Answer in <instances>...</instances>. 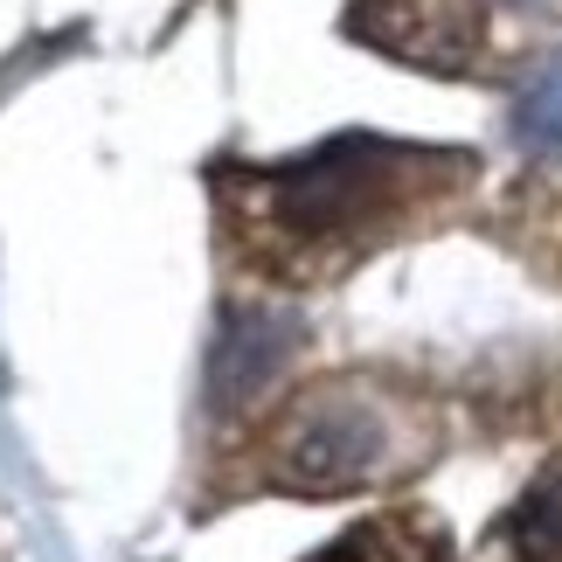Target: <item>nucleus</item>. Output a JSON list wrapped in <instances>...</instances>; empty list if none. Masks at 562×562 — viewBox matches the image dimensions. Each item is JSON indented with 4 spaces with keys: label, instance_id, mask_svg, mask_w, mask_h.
I'll use <instances>...</instances> for the list:
<instances>
[{
    "label": "nucleus",
    "instance_id": "2",
    "mask_svg": "<svg viewBox=\"0 0 562 562\" xmlns=\"http://www.w3.org/2000/svg\"><path fill=\"white\" fill-rule=\"evenodd\" d=\"M389 417L355 396V389H319V396L292 403L271 438V480L299 493H340L389 472Z\"/></svg>",
    "mask_w": 562,
    "mask_h": 562
},
{
    "label": "nucleus",
    "instance_id": "3",
    "mask_svg": "<svg viewBox=\"0 0 562 562\" xmlns=\"http://www.w3.org/2000/svg\"><path fill=\"white\" fill-rule=\"evenodd\" d=\"M355 35L424 70H465L480 56V8L472 0H361Z\"/></svg>",
    "mask_w": 562,
    "mask_h": 562
},
{
    "label": "nucleus",
    "instance_id": "4",
    "mask_svg": "<svg viewBox=\"0 0 562 562\" xmlns=\"http://www.w3.org/2000/svg\"><path fill=\"white\" fill-rule=\"evenodd\" d=\"M319 562H451V549H445V528L438 521L382 514V521H361L355 535H340Z\"/></svg>",
    "mask_w": 562,
    "mask_h": 562
},
{
    "label": "nucleus",
    "instance_id": "5",
    "mask_svg": "<svg viewBox=\"0 0 562 562\" xmlns=\"http://www.w3.org/2000/svg\"><path fill=\"white\" fill-rule=\"evenodd\" d=\"M507 542L521 562H555L562 555V465H549L542 480L528 486V501L514 507V521H507Z\"/></svg>",
    "mask_w": 562,
    "mask_h": 562
},
{
    "label": "nucleus",
    "instance_id": "1",
    "mask_svg": "<svg viewBox=\"0 0 562 562\" xmlns=\"http://www.w3.org/2000/svg\"><path fill=\"white\" fill-rule=\"evenodd\" d=\"M424 167H438V154H409V146H389V139H334L313 160L278 167V175L257 181L250 215L265 236H278L292 250L334 244V236L389 223L403 188L424 181Z\"/></svg>",
    "mask_w": 562,
    "mask_h": 562
},
{
    "label": "nucleus",
    "instance_id": "6",
    "mask_svg": "<svg viewBox=\"0 0 562 562\" xmlns=\"http://www.w3.org/2000/svg\"><path fill=\"white\" fill-rule=\"evenodd\" d=\"M528 133L542 139V146H562V77H549L542 91H535V104H528Z\"/></svg>",
    "mask_w": 562,
    "mask_h": 562
}]
</instances>
